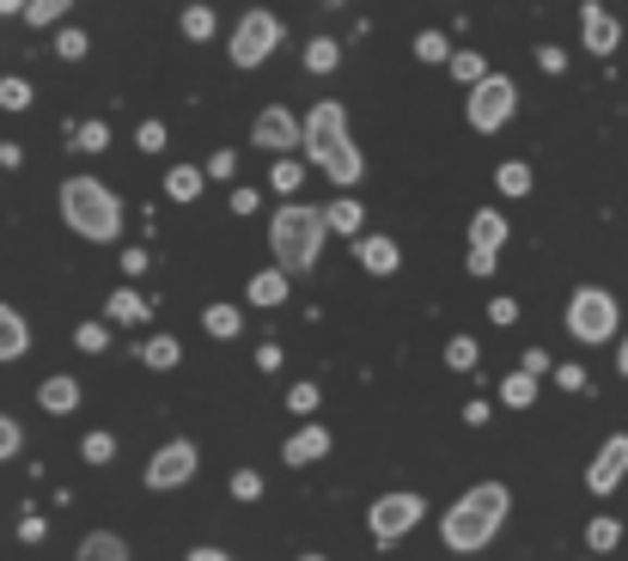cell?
I'll return each instance as SVG.
<instances>
[{"instance_id":"cell-1","label":"cell","mask_w":628,"mask_h":561,"mask_svg":"<svg viewBox=\"0 0 628 561\" xmlns=\"http://www.w3.org/2000/svg\"><path fill=\"white\" fill-rule=\"evenodd\" d=\"M299 147H306V159L318 165L323 177H336V184H360V147H354L348 135V110L336 104V98H323V104H311L306 116H299Z\"/></svg>"},{"instance_id":"cell-2","label":"cell","mask_w":628,"mask_h":561,"mask_svg":"<svg viewBox=\"0 0 628 561\" xmlns=\"http://www.w3.org/2000/svg\"><path fill=\"white\" fill-rule=\"evenodd\" d=\"M506 483H476V488H464L452 507H445V519H440V537H445V549L452 556H482V549L494 544V531H501V519H506Z\"/></svg>"},{"instance_id":"cell-3","label":"cell","mask_w":628,"mask_h":561,"mask_svg":"<svg viewBox=\"0 0 628 561\" xmlns=\"http://www.w3.org/2000/svg\"><path fill=\"white\" fill-rule=\"evenodd\" d=\"M323 238H330V226H323V208H306V202H287L269 214V250H275V269L281 275H306L311 263H318Z\"/></svg>"},{"instance_id":"cell-4","label":"cell","mask_w":628,"mask_h":561,"mask_svg":"<svg viewBox=\"0 0 628 561\" xmlns=\"http://www.w3.org/2000/svg\"><path fill=\"white\" fill-rule=\"evenodd\" d=\"M62 220L74 226L79 238L110 245V238L123 233V202H116L98 177H67V184H62Z\"/></svg>"},{"instance_id":"cell-5","label":"cell","mask_w":628,"mask_h":561,"mask_svg":"<svg viewBox=\"0 0 628 561\" xmlns=\"http://www.w3.org/2000/svg\"><path fill=\"white\" fill-rule=\"evenodd\" d=\"M616 324H623V312H616V299L604 294V287H580V294L567 299V336L574 342H611Z\"/></svg>"},{"instance_id":"cell-6","label":"cell","mask_w":628,"mask_h":561,"mask_svg":"<svg viewBox=\"0 0 628 561\" xmlns=\"http://www.w3.org/2000/svg\"><path fill=\"white\" fill-rule=\"evenodd\" d=\"M421 519H428V500L409 495V488H397V495H379V500L367 507V531L379 537V544H397V537H409Z\"/></svg>"},{"instance_id":"cell-7","label":"cell","mask_w":628,"mask_h":561,"mask_svg":"<svg viewBox=\"0 0 628 561\" xmlns=\"http://www.w3.org/2000/svg\"><path fill=\"white\" fill-rule=\"evenodd\" d=\"M281 49V18L275 13H245L232 25V67H262Z\"/></svg>"},{"instance_id":"cell-8","label":"cell","mask_w":628,"mask_h":561,"mask_svg":"<svg viewBox=\"0 0 628 561\" xmlns=\"http://www.w3.org/2000/svg\"><path fill=\"white\" fill-rule=\"evenodd\" d=\"M513 104H519V86L506 74H489L482 86H470V128L476 135H494V128H506V116H513Z\"/></svg>"},{"instance_id":"cell-9","label":"cell","mask_w":628,"mask_h":561,"mask_svg":"<svg viewBox=\"0 0 628 561\" xmlns=\"http://www.w3.org/2000/svg\"><path fill=\"white\" fill-rule=\"evenodd\" d=\"M196 470H201L196 439H165L153 452V464H147V488H159V495H165V488H184Z\"/></svg>"},{"instance_id":"cell-10","label":"cell","mask_w":628,"mask_h":561,"mask_svg":"<svg viewBox=\"0 0 628 561\" xmlns=\"http://www.w3.org/2000/svg\"><path fill=\"white\" fill-rule=\"evenodd\" d=\"M506 245V214H494V208H476L470 214V275H494V257H501Z\"/></svg>"},{"instance_id":"cell-11","label":"cell","mask_w":628,"mask_h":561,"mask_svg":"<svg viewBox=\"0 0 628 561\" xmlns=\"http://www.w3.org/2000/svg\"><path fill=\"white\" fill-rule=\"evenodd\" d=\"M250 140H257L262 153H275V159H287L293 147H299V116H293L287 104H269L257 116V123H250Z\"/></svg>"},{"instance_id":"cell-12","label":"cell","mask_w":628,"mask_h":561,"mask_svg":"<svg viewBox=\"0 0 628 561\" xmlns=\"http://www.w3.org/2000/svg\"><path fill=\"white\" fill-rule=\"evenodd\" d=\"M623 476H628V434H611L598 446V458L586 464V488H592V495H611Z\"/></svg>"},{"instance_id":"cell-13","label":"cell","mask_w":628,"mask_h":561,"mask_svg":"<svg viewBox=\"0 0 628 561\" xmlns=\"http://www.w3.org/2000/svg\"><path fill=\"white\" fill-rule=\"evenodd\" d=\"M580 43L592 49V55H616V43H623V18H611L598 0H586L580 7Z\"/></svg>"},{"instance_id":"cell-14","label":"cell","mask_w":628,"mask_h":561,"mask_svg":"<svg viewBox=\"0 0 628 561\" xmlns=\"http://www.w3.org/2000/svg\"><path fill=\"white\" fill-rule=\"evenodd\" d=\"M354 257H360V269H367V275H397L403 269V250H397V238H372V233H360L354 238Z\"/></svg>"},{"instance_id":"cell-15","label":"cell","mask_w":628,"mask_h":561,"mask_svg":"<svg viewBox=\"0 0 628 561\" xmlns=\"http://www.w3.org/2000/svg\"><path fill=\"white\" fill-rule=\"evenodd\" d=\"M281 458H287L293 470H306V464H318V458H330V427H299V434L281 446Z\"/></svg>"},{"instance_id":"cell-16","label":"cell","mask_w":628,"mask_h":561,"mask_svg":"<svg viewBox=\"0 0 628 561\" xmlns=\"http://www.w3.org/2000/svg\"><path fill=\"white\" fill-rule=\"evenodd\" d=\"M245 294H250L257 312H281V306H287V275H281V269H257Z\"/></svg>"},{"instance_id":"cell-17","label":"cell","mask_w":628,"mask_h":561,"mask_svg":"<svg viewBox=\"0 0 628 561\" xmlns=\"http://www.w3.org/2000/svg\"><path fill=\"white\" fill-rule=\"evenodd\" d=\"M37 409H49V415H74V409H79V378H67V373L44 378V390H37Z\"/></svg>"},{"instance_id":"cell-18","label":"cell","mask_w":628,"mask_h":561,"mask_svg":"<svg viewBox=\"0 0 628 561\" xmlns=\"http://www.w3.org/2000/svg\"><path fill=\"white\" fill-rule=\"evenodd\" d=\"M25 348H32V324H25V312L0 306V360H25Z\"/></svg>"},{"instance_id":"cell-19","label":"cell","mask_w":628,"mask_h":561,"mask_svg":"<svg viewBox=\"0 0 628 561\" xmlns=\"http://www.w3.org/2000/svg\"><path fill=\"white\" fill-rule=\"evenodd\" d=\"M128 556H135V549H128L116 531H86V537H79V561H128Z\"/></svg>"},{"instance_id":"cell-20","label":"cell","mask_w":628,"mask_h":561,"mask_svg":"<svg viewBox=\"0 0 628 561\" xmlns=\"http://www.w3.org/2000/svg\"><path fill=\"white\" fill-rule=\"evenodd\" d=\"M177 360H184V342H177V336H153V342H140V366H147V373H171Z\"/></svg>"},{"instance_id":"cell-21","label":"cell","mask_w":628,"mask_h":561,"mask_svg":"<svg viewBox=\"0 0 628 561\" xmlns=\"http://www.w3.org/2000/svg\"><path fill=\"white\" fill-rule=\"evenodd\" d=\"M104 317L110 324H140V317H147V299H140L135 287H116V294L104 299Z\"/></svg>"},{"instance_id":"cell-22","label":"cell","mask_w":628,"mask_h":561,"mask_svg":"<svg viewBox=\"0 0 628 561\" xmlns=\"http://www.w3.org/2000/svg\"><path fill=\"white\" fill-rule=\"evenodd\" d=\"M201 184H208V177H201L196 165H171V172H165V196H171V202H196Z\"/></svg>"},{"instance_id":"cell-23","label":"cell","mask_w":628,"mask_h":561,"mask_svg":"<svg viewBox=\"0 0 628 561\" xmlns=\"http://www.w3.org/2000/svg\"><path fill=\"white\" fill-rule=\"evenodd\" d=\"M342 67V43L336 37H311L306 43V74H336Z\"/></svg>"},{"instance_id":"cell-24","label":"cell","mask_w":628,"mask_h":561,"mask_svg":"<svg viewBox=\"0 0 628 561\" xmlns=\"http://www.w3.org/2000/svg\"><path fill=\"white\" fill-rule=\"evenodd\" d=\"M501 403L506 409H537V378L531 373H506L501 378Z\"/></svg>"},{"instance_id":"cell-25","label":"cell","mask_w":628,"mask_h":561,"mask_svg":"<svg viewBox=\"0 0 628 561\" xmlns=\"http://www.w3.org/2000/svg\"><path fill=\"white\" fill-rule=\"evenodd\" d=\"M616 544H623V525H616L611 513H598L592 525H586V549H592V556H611Z\"/></svg>"},{"instance_id":"cell-26","label":"cell","mask_w":628,"mask_h":561,"mask_svg":"<svg viewBox=\"0 0 628 561\" xmlns=\"http://www.w3.org/2000/svg\"><path fill=\"white\" fill-rule=\"evenodd\" d=\"M323 226H330V233H348V238H360V202H354V196L330 202V208H323Z\"/></svg>"},{"instance_id":"cell-27","label":"cell","mask_w":628,"mask_h":561,"mask_svg":"<svg viewBox=\"0 0 628 561\" xmlns=\"http://www.w3.org/2000/svg\"><path fill=\"white\" fill-rule=\"evenodd\" d=\"M201 329H208L214 342H232V336L245 329V317L232 312V306H208V312H201Z\"/></svg>"},{"instance_id":"cell-28","label":"cell","mask_w":628,"mask_h":561,"mask_svg":"<svg viewBox=\"0 0 628 561\" xmlns=\"http://www.w3.org/2000/svg\"><path fill=\"white\" fill-rule=\"evenodd\" d=\"M445 366H452V373H476V366H482L476 336H452V342H445Z\"/></svg>"},{"instance_id":"cell-29","label":"cell","mask_w":628,"mask_h":561,"mask_svg":"<svg viewBox=\"0 0 628 561\" xmlns=\"http://www.w3.org/2000/svg\"><path fill=\"white\" fill-rule=\"evenodd\" d=\"M445 67H452V79H458V86H482V79H489V62H482L476 49H458Z\"/></svg>"},{"instance_id":"cell-30","label":"cell","mask_w":628,"mask_h":561,"mask_svg":"<svg viewBox=\"0 0 628 561\" xmlns=\"http://www.w3.org/2000/svg\"><path fill=\"white\" fill-rule=\"evenodd\" d=\"M494 189H501V196H525V189H531V165H525V159H506L501 172H494Z\"/></svg>"},{"instance_id":"cell-31","label":"cell","mask_w":628,"mask_h":561,"mask_svg":"<svg viewBox=\"0 0 628 561\" xmlns=\"http://www.w3.org/2000/svg\"><path fill=\"white\" fill-rule=\"evenodd\" d=\"M79 458H86V464H110V458H116V434H86L79 439Z\"/></svg>"},{"instance_id":"cell-32","label":"cell","mask_w":628,"mask_h":561,"mask_svg":"<svg viewBox=\"0 0 628 561\" xmlns=\"http://www.w3.org/2000/svg\"><path fill=\"white\" fill-rule=\"evenodd\" d=\"M74 348H79V354H104V348H110V324H79Z\"/></svg>"},{"instance_id":"cell-33","label":"cell","mask_w":628,"mask_h":561,"mask_svg":"<svg viewBox=\"0 0 628 561\" xmlns=\"http://www.w3.org/2000/svg\"><path fill=\"white\" fill-rule=\"evenodd\" d=\"M299 177H306V165H299V159H275V165H269V184H275L281 196H287V189H299Z\"/></svg>"},{"instance_id":"cell-34","label":"cell","mask_w":628,"mask_h":561,"mask_svg":"<svg viewBox=\"0 0 628 561\" xmlns=\"http://www.w3.org/2000/svg\"><path fill=\"white\" fill-rule=\"evenodd\" d=\"M184 37H189V43L214 37V13H208V7H184Z\"/></svg>"},{"instance_id":"cell-35","label":"cell","mask_w":628,"mask_h":561,"mask_svg":"<svg viewBox=\"0 0 628 561\" xmlns=\"http://www.w3.org/2000/svg\"><path fill=\"white\" fill-rule=\"evenodd\" d=\"M67 7H74V0H25V18H32V25H56Z\"/></svg>"},{"instance_id":"cell-36","label":"cell","mask_w":628,"mask_h":561,"mask_svg":"<svg viewBox=\"0 0 628 561\" xmlns=\"http://www.w3.org/2000/svg\"><path fill=\"white\" fill-rule=\"evenodd\" d=\"M25 104H32V86H25L19 74H7L0 79V110H25Z\"/></svg>"},{"instance_id":"cell-37","label":"cell","mask_w":628,"mask_h":561,"mask_svg":"<svg viewBox=\"0 0 628 561\" xmlns=\"http://www.w3.org/2000/svg\"><path fill=\"white\" fill-rule=\"evenodd\" d=\"M415 55H421V62H452V43H445L440 32H421L415 37Z\"/></svg>"},{"instance_id":"cell-38","label":"cell","mask_w":628,"mask_h":561,"mask_svg":"<svg viewBox=\"0 0 628 561\" xmlns=\"http://www.w3.org/2000/svg\"><path fill=\"white\" fill-rule=\"evenodd\" d=\"M232 172H238V153H232V147H220V153L201 165V177H214V184H232Z\"/></svg>"},{"instance_id":"cell-39","label":"cell","mask_w":628,"mask_h":561,"mask_svg":"<svg viewBox=\"0 0 628 561\" xmlns=\"http://www.w3.org/2000/svg\"><path fill=\"white\" fill-rule=\"evenodd\" d=\"M318 403H323V390L311 385V378H306V385H293V390H287V409H293V415H311Z\"/></svg>"},{"instance_id":"cell-40","label":"cell","mask_w":628,"mask_h":561,"mask_svg":"<svg viewBox=\"0 0 628 561\" xmlns=\"http://www.w3.org/2000/svg\"><path fill=\"white\" fill-rule=\"evenodd\" d=\"M74 147H86V153H104V147H110V128H104V123H79V128H74Z\"/></svg>"},{"instance_id":"cell-41","label":"cell","mask_w":628,"mask_h":561,"mask_svg":"<svg viewBox=\"0 0 628 561\" xmlns=\"http://www.w3.org/2000/svg\"><path fill=\"white\" fill-rule=\"evenodd\" d=\"M232 495H238V500H257V495H262V476H257V470H232Z\"/></svg>"},{"instance_id":"cell-42","label":"cell","mask_w":628,"mask_h":561,"mask_svg":"<svg viewBox=\"0 0 628 561\" xmlns=\"http://www.w3.org/2000/svg\"><path fill=\"white\" fill-rule=\"evenodd\" d=\"M56 55H62V62H79V55H86V32H62L56 37Z\"/></svg>"},{"instance_id":"cell-43","label":"cell","mask_w":628,"mask_h":561,"mask_svg":"<svg viewBox=\"0 0 628 561\" xmlns=\"http://www.w3.org/2000/svg\"><path fill=\"white\" fill-rule=\"evenodd\" d=\"M537 67H543V74H567V49L543 43V49H537Z\"/></svg>"},{"instance_id":"cell-44","label":"cell","mask_w":628,"mask_h":561,"mask_svg":"<svg viewBox=\"0 0 628 561\" xmlns=\"http://www.w3.org/2000/svg\"><path fill=\"white\" fill-rule=\"evenodd\" d=\"M135 140H140V153H159V147H165V123H140Z\"/></svg>"},{"instance_id":"cell-45","label":"cell","mask_w":628,"mask_h":561,"mask_svg":"<svg viewBox=\"0 0 628 561\" xmlns=\"http://www.w3.org/2000/svg\"><path fill=\"white\" fill-rule=\"evenodd\" d=\"M7 458H19V421L0 415V464H7Z\"/></svg>"},{"instance_id":"cell-46","label":"cell","mask_w":628,"mask_h":561,"mask_svg":"<svg viewBox=\"0 0 628 561\" xmlns=\"http://www.w3.org/2000/svg\"><path fill=\"white\" fill-rule=\"evenodd\" d=\"M555 385L562 390H586V366L574 360V366H555Z\"/></svg>"},{"instance_id":"cell-47","label":"cell","mask_w":628,"mask_h":561,"mask_svg":"<svg viewBox=\"0 0 628 561\" xmlns=\"http://www.w3.org/2000/svg\"><path fill=\"white\" fill-rule=\"evenodd\" d=\"M489 317H494V324H519V299H494V306H489Z\"/></svg>"},{"instance_id":"cell-48","label":"cell","mask_w":628,"mask_h":561,"mask_svg":"<svg viewBox=\"0 0 628 561\" xmlns=\"http://www.w3.org/2000/svg\"><path fill=\"white\" fill-rule=\"evenodd\" d=\"M519 373H531V378H543V373H555V360L543 354V348H531V354H525V366Z\"/></svg>"},{"instance_id":"cell-49","label":"cell","mask_w":628,"mask_h":561,"mask_svg":"<svg viewBox=\"0 0 628 561\" xmlns=\"http://www.w3.org/2000/svg\"><path fill=\"white\" fill-rule=\"evenodd\" d=\"M458 415H464V427H482V421H489V415H494V409H489V403H482V397H470V403H464V409H458Z\"/></svg>"},{"instance_id":"cell-50","label":"cell","mask_w":628,"mask_h":561,"mask_svg":"<svg viewBox=\"0 0 628 561\" xmlns=\"http://www.w3.org/2000/svg\"><path fill=\"white\" fill-rule=\"evenodd\" d=\"M44 519H37V513H25V519H19V537H25V544H44Z\"/></svg>"},{"instance_id":"cell-51","label":"cell","mask_w":628,"mask_h":561,"mask_svg":"<svg viewBox=\"0 0 628 561\" xmlns=\"http://www.w3.org/2000/svg\"><path fill=\"white\" fill-rule=\"evenodd\" d=\"M257 373H281V348H275V342L257 348Z\"/></svg>"},{"instance_id":"cell-52","label":"cell","mask_w":628,"mask_h":561,"mask_svg":"<svg viewBox=\"0 0 628 561\" xmlns=\"http://www.w3.org/2000/svg\"><path fill=\"white\" fill-rule=\"evenodd\" d=\"M232 214H257V189H232Z\"/></svg>"},{"instance_id":"cell-53","label":"cell","mask_w":628,"mask_h":561,"mask_svg":"<svg viewBox=\"0 0 628 561\" xmlns=\"http://www.w3.org/2000/svg\"><path fill=\"white\" fill-rule=\"evenodd\" d=\"M0 165H7V172H19V165H25V153H19L13 140H0Z\"/></svg>"},{"instance_id":"cell-54","label":"cell","mask_w":628,"mask_h":561,"mask_svg":"<svg viewBox=\"0 0 628 561\" xmlns=\"http://www.w3.org/2000/svg\"><path fill=\"white\" fill-rule=\"evenodd\" d=\"M184 561H232V556H220V549H189Z\"/></svg>"},{"instance_id":"cell-55","label":"cell","mask_w":628,"mask_h":561,"mask_svg":"<svg viewBox=\"0 0 628 561\" xmlns=\"http://www.w3.org/2000/svg\"><path fill=\"white\" fill-rule=\"evenodd\" d=\"M616 373L628 378V336H623V354H616Z\"/></svg>"},{"instance_id":"cell-56","label":"cell","mask_w":628,"mask_h":561,"mask_svg":"<svg viewBox=\"0 0 628 561\" xmlns=\"http://www.w3.org/2000/svg\"><path fill=\"white\" fill-rule=\"evenodd\" d=\"M0 13H25V0H0Z\"/></svg>"},{"instance_id":"cell-57","label":"cell","mask_w":628,"mask_h":561,"mask_svg":"<svg viewBox=\"0 0 628 561\" xmlns=\"http://www.w3.org/2000/svg\"><path fill=\"white\" fill-rule=\"evenodd\" d=\"M299 561H330V556H299Z\"/></svg>"}]
</instances>
